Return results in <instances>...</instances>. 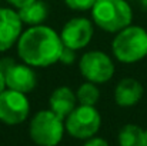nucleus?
<instances>
[{
    "label": "nucleus",
    "mask_w": 147,
    "mask_h": 146,
    "mask_svg": "<svg viewBox=\"0 0 147 146\" xmlns=\"http://www.w3.org/2000/svg\"><path fill=\"white\" fill-rule=\"evenodd\" d=\"M63 48L61 37L51 27L43 24L32 26L22 33L17 42L20 59L34 67H46L59 62Z\"/></svg>",
    "instance_id": "obj_1"
},
{
    "label": "nucleus",
    "mask_w": 147,
    "mask_h": 146,
    "mask_svg": "<svg viewBox=\"0 0 147 146\" xmlns=\"http://www.w3.org/2000/svg\"><path fill=\"white\" fill-rule=\"evenodd\" d=\"M92 17L100 29L116 33L130 26L133 12L126 0H96Z\"/></svg>",
    "instance_id": "obj_2"
},
{
    "label": "nucleus",
    "mask_w": 147,
    "mask_h": 146,
    "mask_svg": "<svg viewBox=\"0 0 147 146\" xmlns=\"http://www.w3.org/2000/svg\"><path fill=\"white\" fill-rule=\"evenodd\" d=\"M111 50L121 63H136L144 59L147 56V32L140 26L124 27L116 35Z\"/></svg>",
    "instance_id": "obj_3"
},
{
    "label": "nucleus",
    "mask_w": 147,
    "mask_h": 146,
    "mask_svg": "<svg viewBox=\"0 0 147 146\" xmlns=\"http://www.w3.org/2000/svg\"><path fill=\"white\" fill-rule=\"evenodd\" d=\"M64 123L54 112L40 110L30 122L29 133L39 146H57L64 133Z\"/></svg>",
    "instance_id": "obj_4"
},
{
    "label": "nucleus",
    "mask_w": 147,
    "mask_h": 146,
    "mask_svg": "<svg viewBox=\"0 0 147 146\" xmlns=\"http://www.w3.org/2000/svg\"><path fill=\"white\" fill-rule=\"evenodd\" d=\"M101 117L94 106L80 105L66 117L64 128L76 139H90L100 129Z\"/></svg>",
    "instance_id": "obj_5"
},
{
    "label": "nucleus",
    "mask_w": 147,
    "mask_h": 146,
    "mask_svg": "<svg viewBox=\"0 0 147 146\" xmlns=\"http://www.w3.org/2000/svg\"><path fill=\"white\" fill-rule=\"evenodd\" d=\"M80 73L92 83H106L114 75L113 60L100 50H92L80 59Z\"/></svg>",
    "instance_id": "obj_6"
},
{
    "label": "nucleus",
    "mask_w": 147,
    "mask_h": 146,
    "mask_svg": "<svg viewBox=\"0 0 147 146\" xmlns=\"http://www.w3.org/2000/svg\"><path fill=\"white\" fill-rule=\"evenodd\" d=\"M30 105L26 93L7 89L0 93V120L6 125H19L29 116Z\"/></svg>",
    "instance_id": "obj_7"
},
{
    "label": "nucleus",
    "mask_w": 147,
    "mask_h": 146,
    "mask_svg": "<svg viewBox=\"0 0 147 146\" xmlns=\"http://www.w3.org/2000/svg\"><path fill=\"white\" fill-rule=\"evenodd\" d=\"M60 37L63 45L69 49L79 50L86 48L93 37L92 22L84 17H74L63 26Z\"/></svg>",
    "instance_id": "obj_8"
},
{
    "label": "nucleus",
    "mask_w": 147,
    "mask_h": 146,
    "mask_svg": "<svg viewBox=\"0 0 147 146\" xmlns=\"http://www.w3.org/2000/svg\"><path fill=\"white\" fill-rule=\"evenodd\" d=\"M0 69L4 73V80L6 86L9 89L22 92V93H30L36 85V73L29 65H17V63H9L7 66L0 65Z\"/></svg>",
    "instance_id": "obj_9"
},
{
    "label": "nucleus",
    "mask_w": 147,
    "mask_h": 146,
    "mask_svg": "<svg viewBox=\"0 0 147 146\" xmlns=\"http://www.w3.org/2000/svg\"><path fill=\"white\" fill-rule=\"evenodd\" d=\"M23 22L11 9H0V52H6L22 36Z\"/></svg>",
    "instance_id": "obj_10"
},
{
    "label": "nucleus",
    "mask_w": 147,
    "mask_h": 146,
    "mask_svg": "<svg viewBox=\"0 0 147 146\" xmlns=\"http://www.w3.org/2000/svg\"><path fill=\"white\" fill-rule=\"evenodd\" d=\"M143 93L144 89L139 80L133 77H124L117 83L114 89V100L121 107H130L140 102Z\"/></svg>",
    "instance_id": "obj_11"
},
{
    "label": "nucleus",
    "mask_w": 147,
    "mask_h": 146,
    "mask_svg": "<svg viewBox=\"0 0 147 146\" xmlns=\"http://www.w3.org/2000/svg\"><path fill=\"white\" fill-rule=\"evenodd\" d=\"M76 103H77L76 93L67 86H60L54 89L49 99L50 110L54 112L63 120H66V117L74 110Z\"/></svg>",
    "instance_id": "obj_12"
},
{
    "label": "nucleus",
    "mask_w": 147,
    "mask_h": 146,
    "mask_svg": "<svg viewBox=\"0 0 147 146\" xmlns=\"http://www.w3.org/2000/svg\"><path fill=\"white\" fill-rule=\"evenodd\" d=\"M47 6L42 0H34L33 3L19 9V16L24 24L37 26L42 24L47 17Z\"/></svg>",
    "instance_id": "obj_13"
},
{
    "label": "nucleus",
    "mask_w": 147,
    "mask_h": 146,
    "mask_svg": "<svg viewBox=\"0 0 147 146\" xmlns=\"http://www.w3.org/2000/svg\"><path fill=\"white\" fill-rule=\"evenodd\" d=\"M120 146H144V130L137 125H126L119 132Z\"/></svg>",
    "instance_id": "obj_14"
},
{
    "label": "nucleus",
    "mask_w": 147,
    "mask_h": 146,
    "mask_svg": "<svg viewBox=\"0 0 147 146\" xmlns=\"http://www.w3.org/2000/svg\"><path fill=\"white\" fill-rule=\"evenodd\" d=\"M76 97H77V102L80 105L94 106L97 103L98 97H100V92H98L96 83H92V82L87 80L86 83L79 86V89L76 92Z\"/></svg>",
    "instance_id": "obj_15"
},
{
    "label": "nucleus",
    "mask_w": 147,
    "mask_h": 146,
    "mask_svg": "<svg viewBox=\"0 0 147 146\" xmlns=\"http://www.w3.org/2000/svg\"><path fill=\"white\" fill-rule=\"evenodd\" d=\"M64 3L67 4V7H70L73 10L84 12V10L93 9L96 0H64Z\"/></svg>",
    "instance_id": "obj_16"
},
{
    "label": "nucleus",
    "mask_w": 147,
    "mask_h": 146,
    "mask_svg": "<svg viewBox=\"0 0 147 146\" xmlns=\"http://www.w3.org/2000/svg\"><path fill=\"white\" fill-rule=\"evenodd\" d=\"M74 59H76V50L64 46L61 50V54H60V62H63L64 65H69V63H73Z\"/></svg>",
    "instance_id": "obj_17"
},
{
    "label": "nucleus",
    "mask_w": 147,
    "mask_h": 146,
    "mask_svg": "<svg viewBox=\"0 0 147 146\" xmlns=\"http://www.w3.org/2000/svg\"><path fill=\"white\" fill-rule=\"evenodd\" d=\"M83 146H109V143L101 138H90Z\"/></svg>",
    "instance_id": "obj_18"
},
{
    "label": "nucleus",
    "mask_w": 147,
    "mask_h": 146,
    "mask_svg": "<svg viewBox=\"0 0 147 146\" xmlns=\"http://www.w3.org/2000/svg\"><path fill=\"white\" fill-rule=\"evenodd\" d=\"M7 3H10L11 6H14L16 9H22V7H24V6H27V4H30V3H33L34 0H6Z\"/></svg>",
    "instance_id": "obj_19"
},
{
    "label": "nucleus",
    "mask_w": 147,
    "mask_h": 146,
    "mask_svg": "<svg viewBox=\"0 0 147 146\" xmlns=\"http://www.w3.org/2000/svg\"><path fill=\"white\" fill-rule=\"evenodd\" d=\"M4 88H6V80H4V73H3V70L0 69V93L4 90Z\"/></svg>",
    "instance_id": "obj_20"
},
{
    "label": "nucleus",
    "mask_w": 147,
    "mask_h": 146,
    "mask_svg": "<svg viewBox=\"0 0 147 146\" xmlns=\"http://www.w3.org/2000/svg\"><path fill=\"white\" fill-rule=\"evenodd\" d=\"M142 6H143V9L147 12V0H143V1H142Z\"/></svg>",
    "instance_id": "obj_21"
},
{
    "label": "nucleus",
    "mask_w": 147,
    "mask_h": 146,
    "mask_svg": "<svg viewBox=\"0 0 147 146\" xmlns=\"http://www.w3.org/2000/svg\"><path fill=\"white\" fill-rule=\"evenodd\" d=\"M144 146H147V130H144Z\"/></svg>",
    "instance_id": "obj_22"
}]
</instances>
